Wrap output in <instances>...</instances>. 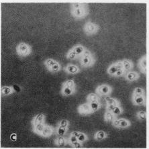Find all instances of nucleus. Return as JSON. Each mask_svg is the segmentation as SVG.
<instances>
[{
  "label": "nucleus",
  "mask_w": 149,
  "mask_h": 149,
  "mask_svg": "<svg viewBox=\"0 0 149 149\" xmlns=\"http://www.w3.org/2000/svg\"><path fill=\"white\" fill-rule=\"evenodd\" d=\"M79 134H80V132H77V131H74L71 134V135L75 136H76V137H78Z\"/></svg>",
  "instance_id": "obj_39"
},
{
  "label": "nucleus",
  "mask_w": 149,
  "mask_h": 149,
  "mask_svg": "<svg viewBox=\"0 0 149 149\" xmlns=\"http://www.w3.org/2000/svg\"><path fill=\"white\" fill-rule=\"evenodd\" d=\"M73 147H75V148H80L81 147V142H79V141H77V142H75L74 144H72Z\"/></svg>",
  "instance_id": "obj_38"
},
{
  "label": "nucleus",
  "mask_w": 149,
  "mask_h": 149,
  "mask_svg": "<svg viewBox=\"0 0 149 149\" xmlns=\"http://www.w3.org/2000/svg\"><path fill=\"white\" fill-rule=\"evenodd\" d=\"M77 139H78V141L80 142H84L85 140H86V136L83 133H80V134L79 135V136L77 137Z\"/></svg>",
  "instance_id": "obj_31"
},
{
  "label": "nucleus",
  "mask_w": 149,
  "mask_h": 149,
  "mask_svg": "<svg viewBox=\"0 0 149 149\" xmlns=\"http://www.w3.org/2000/svg\"><path fill=\"white\" fill-rule=\"evenodd\" d=\"M14 91V89L12 87L3 86L1 88V94L3 96H7L12 94Z\"/></svg>",
  "instance_id": "obj_10"
},
{
  "label": "nucleus",
  "mask_w": 149,
  "mask_h": 149,
  "mask_svg": "<svg viewBox=\"0 0 149 149\" xmlns=\"http://www.w3.org/2000/svg\"><path fill=\"white\" fill-rule=\"evenodd\" d=\"M88 99H89V100L91 101V102H92V101H97L98 97H97V95H95V94H94V93H92V94H91V95H89Z\"/></svg>",
  "instance_id": "obj_30"
},
{
  "label": "nucleus",
  "mask_w": 149,
  "mask_h": 149,
  "mask_svg": "<svg viewBox=\"0 0 149 149\" xmlns=\"http://www.w3.org/2000/svg\"><path fill=\"white\" fill-rule=\"evenodd\" d=\"M64 71L68 74L75 75L79 73V68L77 65H73V64H67V65L64 67Z\"/></svg>",
  "instance_id": "obj_6"
},
{
  "label": "nucleus",
  "mask_w": 149,
  "mask_h": 149,
  "mask_svg": "<svg viewBox=\"0 0 149 149\" xmlns=\"http://www.w3.org/2000/svg\"><path fill=\"white\" fill-rule=\"evenodd\" d=\"M52 133H53V129H52L51 126L45 125L41 136H42L44 138H48L51 136Z\"/></svg>",
  "instance_id": "obj_8"
},
{
  "label": "nucleus",
  "mask_w": 149,
  "mask_h": 149,
  "mask_svg": "<svg viewBox=\"0 0 149 149\" xmlns=\"http://www.w3.org/2000/svg\"><path fill=\"white\" fill-rule=\"evenodd\" d=\"M105 118L106 121L112 122V120H114V114L112 113V112H110V111H109L108 112H107L106 114H105Z\"/></svg>",
  "instance_id": "obj_24"
},
{
  "label": "nucleus",
  "mask_w": 149,
  "mask_h": 149,
  "mask_svg": "<svg viewBox=\"0 0 149 149\" xmlns=\"http://www.w3.org/2000/svg\"><path fill=\"white\" fill-rule=\"evenodd\" d=\"M67 128H63V127H61V126H59V127L57 128V134L58 136H64L66 132H67Z\"/></svg>",
  "instance_id": "obj_23"
},
{
  "label": "nucleus",
  "mask_w": 149,
  "mask_h": 149,
  "mask_svg": "<svg viewBox=\"0 0 149 149\" xmlns=\"http://www.w3.org/2000/svg\"><path fill=\"white\" fill-rule=\"evenodd\" d=\"M10 138H11V140H13V141H15V140H16V139H17V136H16V134H12V136H11Z\"/></svg>",
  "instance_id": "obj_40"
},
{
  "label": "nucleus",
  "mask_w": 149,
  "mask_h": 149,
  "mask_svg": "<svg viewBox=\"0 0 149 149\" xmlns=\"http://www.w3.org/2000/svg\"><path fill=\"white\" fill-rule=\"evenodd\" d=\"M91 110V107H90V105H87V104H83L81 106H79V112L80 114H87L90 113Z\"/></svg>",
  "instance_id": "obj_13"
},
{
  "label": "nucleus",
  "mask_w": 149,
  "mask_h": 149,
  "mask_svg": "<svg viewBox=\"0 0 149 149\" xmlns=\"http://www.w3.org/2000/svg\"><path fill=\"white\" fill-rule=\"evenodd\" d=\"M138 67H140V68L141 69V71H146V57H145V56L142 57L140 60V61H139V63H138Z\"/></svg>",
  "instance_id": "obj_20"
},
{
  "label": "nucleus",
  "mask_w": 149,
  "mask_h": 149,
  "mask_svg": "<svg viewBox=\"0 0 149 149\" xmlns=\"http://www.w3.org/2000/svg\"><path fill=\"white\" fill-rule=\"evenodd\" d=\"M112 112L115 115H120V114H121L122 110H121V109H120V107L118 106V105H116V106L115 107V108L114 109V110H113Z\"/></svg>",
  "instance_id": "obj_33"
},
{
  "label": "nucleus",
  "mask_w": 149,
  "mask_h": 149,
  "mask_svg": "<svg viewBox=\"0 0 149 149\" xmlns=\"http://www.w3.org/2000/svg\"><path fill=\"white\" fill-rule=\"evenodd\" d=\"M78 141V139H77V137L75 136H73V135H71L70 137H69V142H70V144L72 145L74 144L75 142H76Z\"/></svg>",
  "instance_id": "obj_32"
},
{
  "label": "nucleus",
  "mask_w": 149,
  "mask_h": 149,
  "mask_svg": "<svg viewBox=\"0 0 149 149\" xmlns=\"http://www.w3.org/2000/svg\"><path fill=\"white\" fill-rule=\"evenodd\" d=\"M134 101L135 103L138 105H141L144 103V99L142 96H135L134 97Z\"/></svg>",
  "instance_id": "obj_27"
},
{
  "label": "nucleus",
  "mask_w": 149,
  "mask_h": 149,
  "mask_svg": "<svg viewBox=\"0 0 149 149\" xmlns=\"http://www.w3.org/2000/svg\"><path fill=\"white\" fill-rule=\"evenodd\" d=\"M105 136V134L103 131H99L95 134V139L97 140H101L103 139Z\"/></svg>",
  "instance_id": "obj_22"
},
{
  "label": "nucleus",
  "mask_w": 149,
  "mask_h": 149,
  "mask_svg": "<svg viewBox=\"0 0 149 149\" xmlns=\"http://www.w3.org/2000/svg\"><path fill=\"white\" fill-rule=\"evenodd\" d=\"M44 115L43 114H38L36 115L32 121V125L34 126L38 124L44 123Z\"/></svg>",
  "instance_id": "obj_11"
},
{
  "label": "nucleus",
  "mask_w": 149,
  "mask_h": 149,
  "mask_svg": "<svg viewBox=\"0 0 149 149\" xmlns=\"http://www.w3.org/2000/svg\"><path fill=\"white\" fill-rule=\"evenodd\" d=\"M105 100H106L107 104L108 105H118V102L115 100L113 98H111L110 97H105Z\"/></svg>",
  "instance_id": "obj_26"
},
{
  "label": "nucleus",
  "mask_w": 149,
  "mask_h": 149,
  "mask_svg": "<svg viewBox=\"0 0 149 149\" xmlns=\"http://www.w3.org/2000/svg\"><path fill=\"white\" fill-rule=\"evenodd\" d=\"M98 26L91 22H88L84 26V32L87 35H92L97 32Z\"/></svg>",
  "instance_id": "obj_5"
},
{
  "label": "nucleus",
  "mask_w": 149,
  "mask_h": 149,
  "mask_svg": "<svg viewBox=\"0 0 149 149\" xmlns=\"http://www.w3.org/2000/svg\"><path fill=\"white\" fill-rule=\"evenodd\" d=\"M125 70L122 68V69H119V70L117 71V72L115 73V76L116 77H120V76H122V75H124V73H125Z\"/></svg>",
  "instance_id": "obj_34"
},
{
  "label": "nucleus",
  "mask_w": 149,
  "mask_h": 149,
  "mask_svg": "<svg viewBox=\"0 0 149 149\" xmlns=\"http://www.w3.org/2000/svg\"><path fill=\"white\" fill-rule=\"evenodd\" d=\"M73 87H67L63 85V88H62V94L64 96H69L73 93Z\"/></svg>",
  "instance_id": "obj_16"
},
{
  "label": "nucleus",
  "mask_w": 149,
  "mask_h": 149,
  "mask_svg": "<svg viewBox=\"0 0 149 149\" xmlns=\"http://www.w3.org/2000/svg\"><path fill=\"white\" fill-rule=\"evenodd\" d=\"M16 54L20 58H26L32 53V49L30 45L27 43L22 42L18 43L16 47Z\"/></svg>",
  "instance_id": "obj_2"
},
{
  "label": "nucleus",
  "mask_w": 149,
  "mask_h": 149,
  "mask_svg": "<svg viewBox=\"0 0 149 149\" xmlns=\"http://www.w3.org/2000/svg\"><path fill=\"white\" fill-rule=\"evenodd\" d=\"M122 66H123V69L126 71H130L132 69L133 65L132 63V62L130 61H129V60L124 59L122 61Z\"/></svg>",
  "instance_id": "obj_14"
},
{
  "label": "nucleus",
  "mask_w": 149,
  "mask_h": 149,
  "mask_svg": "<svg viewBox=\"0 0 149 149\" xmlns=\"http://www.w3.org/2000/svg\"><path fill=\"white\" fill-rule=\"evenodd\" d=\"M69 122L67 121V120H62L61 122H59V126L63 128H67L68 126H69Z\"/></svg>",
  "instance_id": "obj_28"
},
{
  "label": "nucleus",
  "mask_w": 149,
  "mask_h": 149,
  "mask_svg": "<svg viewBox=\"0 0 149 149\" xmlns=\"http://www.w3.org/2000/svg\"><path fill=\"white\" fill-rule=\"evenodd\" d=\"M45 126V124L44 123H40L36 125L33 126V131L36 134L38 135L42 134L43 130H44Z\"/></svg>",
  "instance_id": "obj_12"
},
{
  "label": "nucleus",
  "mask_w": 149,
  "mask_h": 149,
  "mask_svg": "<svg viewBox=\"0 0 149 149\" xmlns=\"http://www.w3.org/2000/svg\"><path fill=\"white\" fill-rule=\"evenodd\" d=\"M142 93H143V91L141 88L137 87L135 89V91H134L135 96H140V95H142Z\"/></svg>",
  "instance_id": "obj_35"
},
{
  "label": "nucleus",
  "mask_w": 149,
  "mask_h": 149,
  "mask_svg": "<svg viewBox=\"0 0 149 149\" xmlns=\"http://www.w3.org/2000/svg\"><path fill=\"white\" fill-rule=\"evenodd\" d=\"M116 106V105H108V106H107V110L110 111V112H112Z\"/></svg>",
  "instance_id": "obj_37"
},
{
  "label": "nucleus",
  "mask_w": 149,
  "mask_h": 149,
  "mask_svg": "<svg viewBox=\"0 0 149 149\" xmlns=\"http://www.w3.org/2000/svg\"><path fill=\"white\" fill-rule=\"evenodd\" d=\"M129 122L126 121V120H116L114 122V125L116 126H118V127L125 128L129 126Z\"/></svg>",
  "instance_id": "obj_15"
},
{
  "label": "nucleus",
  "mask_w": 149,
  "mask_h": 149,
  "mask_svg": "<svg viewBox=\"0 0 149 149\" xmlns=\"http://www.w3.org/2000/svg\"><path fill=\"white\" fill-rule=\"evenodd\" d=\"M44 65L47 70L50 73H56L61 70V64L52 58H47L44 61Z\"/></svg>",
  "instance_id": "obj_3"
},
{
  "label": "nucleus",
  "mask_w": 149,
  "mask_h": 149,
  "mask_svg": "<svg viewBox=\"0 0 149 149\" xmlns=\"http://www.w3.org/2000/svg\"><path fill=\"white\" fill-rule=\"evenodd\" d=\"M63 85L65 86H67V87H73L74 88V86H75V83L73 81V80H67V81H65V83H63Z\"/></svg>",
  "instance_id": "obj_29"
},
{
  "label": "nucleus",
  "mask_w": 149,
  "mask_h": 149,
  "mask_svg": "<svg viewBox=\"0 0 149 149\" xmlns=\"http://www.w3.org/2000/svg\"><path fill=\"white\" fill-rule=\"evenodd\" d=\"M97 92L102 95H106L110 92V88L107 85L99 86L97 89Z\"/></svg>",
  "instance_id": "obj_19"
},
{
  "label": "nucleus",
  "mask_w": 149,
  "mask_h": 149,
  "mask_svg": "<svg viewBox=\"0 0 149 149\" xmlns=\"http://www.w3.org/2000/svg\"><path fill=\"white\" fill-rule=\"evenodd\" d=\"M71 49L77 54V55L78 56H81L83 53L86 50V49L84 48V46H83L81 44H77L74 47H73Z\"/></svg>",
  "instance_id": "obj_9"
},
{
  "label": "nucleus",
  "mask_w": 149,
  "mask_h": 149,
  "mask_svg": "<svg viewBox=\"0 0 149 149\" xmlns=\"http://www.w3.org/2000/svg\"><path fill=\"white\" fill-rule=\"evenodd\" d=\"M90 107H91V110L97 111L98 109H99V103L97 102V101H92V102L90 103Z\"/></svg>",
  "instance_id": "obj_25"
},
{
  "label": "nucleus",
  "mask_w": 149,
  "mask_h": 149,
  "mask_svg": "<svg viewBox=\"0 0 149 149\" xmlns=\"http://www.w3.org/2000/svg\"><path fill=\"white\" fill-rule=\"evenodd\" d=\"M122 68H123V66H122V61L118 62V63L116 64H113V65H111L110 67L108 68V69H107V73L110 75H114L115 73H116L119 69H122Z\"/></svg>",
  "instance_id": "obj_7"
},
{
  "label": "nucleus",
  "mask_w": 149,
  "mask_h": 149,
  "mask_svg": "<svg viewBox=\"0 0 149 149\" xmlns=\"http://www.w3.org/2000/svg\"><path fill=\"white\" fill-rule=\"evenodd\" d=\"M87 12L86 5L82 3H71V13L75 18L81 19L85 16Z\"/></svg>",
  "instance_id": "obj_1"
},
{
  "label": "nucleus",
  "mask_w": 149,
  "mask_h": 149,
  "mask_svg": "<svg viewBox=\"0 0 149 149\" xmlns=\"http://www.w3.org/2000/svg\"><path fill=\"white\" fill-rule=\"evenodd\" d=\"M78 56L77 55V54L73 51L72 49H71L69 52H67V58L69 60H71V61H74V60H76Z\"/></svg>",
  "instance_id": "obj_21"
},
{
  "label": "nucleus",
  "mask_w": 149,
  "mask_h": 149,
  "mask_svg": "<svg viewBox=\"0 0 149 149\" xmlns=\"http://www.w3.org/2000/svg\"><path fill=\"white\" fill-rule=\"evenodd\" d=\"M66 143H67V141H66L65 138L64 136H58L55 140V144L58 146L62 147L65 146Z\"/></svg>",
  "instance_id": "obj_18"
},
{
  "label": "nucleus",
  "mask_w": 149,
  "mask_h": 149,
  "mask_svg": "<svg viewBox=\"0 0 149 149\" xmlns=\"http://www.w3.org/2000/svg\"><path fill=\"white\" fill-rule=\"evenodd\" d=\"M94 63V58L91 52L85 50L81 56H80L81 65L83 67H89L93 65Z\"/></svg>",
  "instance_id": "obj_4"
},
{
  "label": "nucleus",
  "mask_w": 149,
  "mask_h": 149,
  "mask_svg": "<svg viewBox=\"0 0 149 149\" xmlns=\"http://www.w3.org/2000/svg\"><path fill=\"white\" fill-rule=\"evenodd\" d=\"M138 117L142 120H144L146 118V113L144 112H140L138 113Z\"/></svg>",
  "instance_id": "obj_36"
},
{
  "label": "nucleus",
  "mask_w": 149,
  "mask_h": 149,
  "mask_svg": "<svg viewBox=\"0 0 149 149\" xmlns=\"http://www.w3.org/2000/svg\"><path fill=\"white\" fill-rule=\"evenodd\" d=\"M138 77V75L134 71H128V73H126V77L129 81H133L136 80Z\"/></svg>",
  "instance_id": "obj_17"
}]
</instances>
